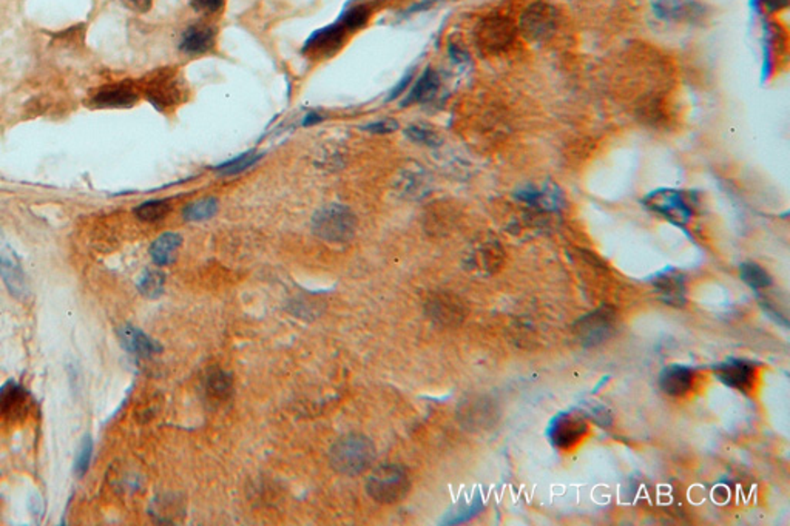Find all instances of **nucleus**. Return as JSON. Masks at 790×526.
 I'll use <instances>...</instances> for the list:
<instances>
[{
  "label": "nucleus",
  "mask_w": 790,
  "mask_h": 526,
  "mask_svg": "<svg viewBox=\"0 0 790 526\" xmlns=\"http://www.w3.org/2000/svg\"><path fill=\"white\" fill-rule=\"evenodd\" d=\"M377 451L371 440L362 433H347L336 440L329 451V463L343 475L356 477L369 470Z\"/></svg>",
  "instance_id": "f257e3e1"
},
{
  "label": "nucleus",
  "mask_w": 790,
  "mask_h": 526,
  "mask_svg": "<svg viewBox=\"0 0 790 526\" xmlns=\"http://www.w3.org/2000/svg\"><path fill=\"white\" fill-rule=\"evenodd\" d=\"M411 490L408 471L400 464H382L367 477L366 492L380 505H395Z\"/></svg>",
  "instance_id": "f03ea898"
},
{
  "label": "nucleus",
  "mask_w": 790,
  "mask_h": 526,
  "mask_svg": "<svg viewBox=\"0 0 790 526\" xmlns=\"http://www.w3.org/2000/svg\"><path fill=\"white\" fill-rule=\"evenodd\" d=\"M312 229L326 243H347L356 235V218L349 207L329 204L314 215Z\"/></svg>",
  "instance_id": "7ed1b4c3"
},
{
  "label": "nucleus",
  "mask_w": 790,
  "mask_h": 526,
  "mask_svg": "<svg viewBox=\"0 0 790 526\" xmlns=\"http://www.w3.org/2000/svg\"><path fill=\"white\" fill-rule=\"evenodd\" d=\"M0 277L4 279L11 295L16 298L24 299L28 297V281L25 272L22 268L21 261L16 253L6 243L4 237H0Z\"/></svg>",
  "instance_id": "20e7f679"
},
{
  "label": "nucleus",
  "mask_w": 790,
  "mask_h": 526,
  "mask_svg": "<svg viewBox=\"0 0 790 526\" xmlns=\"http://www.w3.org/2000/svg\"><path fill=\"white\" fill-rule=\"evenodd\" d=\"M556 28V11L547 4H534L521 19V30L530 41H545Z\"/></svg>",
  "instance_id": "39448f33"
},
{
  "label": "nucleus",
  "mask_w": 790,
  "mask_h": 526,
  "mask_svg": "<svg viewBox=\"0 0 790 526\" xmlns=\"http://www.w3.org/2000/svg\"><path fill=\"white\" fill-rule=\"evenodd\" d=\"M647 206L651 210L667 218L668 221L675 222L678 226H684L690 219V209L682 200L681 193L675 190H658L646 198Z\"/></svg>",
  "instance_id": "423d86ee"
},
{
  "label": "nucleus",
  "mask_w": 790,
  "mask_h": 526,
  "mask_svg": "<svg viewBox=\"0 0 790 526\" xmlns=\"http://www.w3.org/2000/svg\"><path fill=\"white\" fill-rule=\"evenodd\" d=\"M138 102L135 87L127 83H110L99 88L93 94L92 103L96 109H129Z\"/></svg>",
  "instance_id": "0eeeda50"
},
{
  "label": "nucleus",
  "mask_w": 790,
  "mask_h": 526,
  "mask_svg": "<svg viewBox=\"0 0 790 526\" xmlns=\"http://www.w3.org/2000/svg\"><path fill=\"white\" fill-rule=\"evenodd\" d=\"M30 408V395L19 383L8 382L0 387V420L16 422Z\"/></svg>",
  "instance_id": "6e6552de"
},
{
  "label": "nucleus",
  "mask_w": 790,
  "mask_h": 526,
  "mask_svg": "<svg viewBox=\"0 0 790 526\" xmlns=\"http://www.w3.org/2000/svg\"><path fill=\"white\" fill-rule=\"evenodd\" d=\"M514 30L512 24L502 17H490L482 22L479 28V44L491 53H497L506 48L512 41Z\"/></svg>",
  "instance_id": "1a4fd4ad"
},
{
  "label": "nucleus",
  "mask_w": 790,
  "mask_h": 526,
  "mask_svg": "<svg viewBox=\"0 0 790 526\" xmlns=\"http://www.w3.org/2000/svg\"><path fill=\"white\" fill-rule=\"evenodd\" d=\"M613 323H615V317L610 310H598L584 320L579 321V338L584 345H598L611 334Z\"/></svg>",
  "instance_id": "9d476101"
},
{
  "label": "nucleus",
  "mask_w": 790,
  "mask_h": 526,
  "mask_svg": "<svg viewBox=\"0 0 790 526\" xmlns=\"http://www.w3.org/2000/svg\"><path fill=\"white\" fill-rule=\"evenodd\" d=\"M424 309L429 318L437 325H457L463 318V307L450 295L437 294L429 297Z\"/></svg>",
  "instance_id": "9b49d317"
},
{
  "label": "nucleus",
  "mask_w": 790,
  "mask_h": 526,
  "mask_svg": "<svg viewBox=\"0 0 790 526\" xmlns=\"http://www.w3.org/2000/svg\"><path fill=\"white\" fill-rule=\"evenodd\" d=\"M217 44V33L210 25L197 24L187 28L182 33L180 50L189 56H201L206 53L212 52Z\"/></svg>",
  "instance_id": "f8f14e48"
},
{
  "label": "nucleus",
  "mask_w": 790,
  "mask_h": 526,
  "mask_svg": "<svg viewBox=\"0 0 790 526\" xmlns=\"http://www.w3.org/2000/svg\"><path fill=\"white\" fill-rule=\"evenodd\" d=\"M428 175L426 171L420 169L419 165L406 167L400 171V175L395 180V190L404 198L424 197L428 191Z\"/></svg>",
  "instance_id": "ddd939ff"
},
{
  "label": "nucleus",
  "mask_w": 790,
  "mask_h": 526,
  "mask_svg": "<svg viewBox=\"0 0 790 526\" xmlns=\"http://www.w3.org/2000/svg\"><path fill=\"white\" fill-rule=\"evenodd\" d=\"M119 338L125 351L132 352L135 356H151L160 352V346L156 345L151 336H145L144 332H141L133 326H122L119 330Z\"/></svg>",
  "instance_id": "4468645a"
},
{
  "label": "nucleus",
  "mask_w": 790,
  "mask_h": 526,
  "mask_svg": "<svg viewBox=\"0 0 790 526\" xmlns=\"http://www.w3.org/2000/svg\"><path fill=\"white\" fill-rule=\"evenodd\" d=\"M717 375L727 386L736 387V389H747V387L752 386L754 367L750 366L749 363L734 360V362L721 365L717 369Z\"/></svg>",
  "instance_id": "2eb2a0df"
},
{
  "label": "nucleus",
  "mask_w": 790,
  "mask_h": 526,
  "mask_svg": "<svg viewBox=\"0 0 790 526\" xmlns=\"http://www.w3.org/2000/svg\"><path fill=\"white\" fill-rule=\"evenodd\" d=\"M651 8L662 21H682L692 17L697 5L695 0H651Z\"/></svg>",
  "instance_id": "dca6fc26"
},
{
  "label": "nucleus",
  "mask_w": 790,
  "mask_h": 526,
  "mask_svg": "<svg viewBox=\"0 0 790 526\" xmlns=\"http://www.w3.org/2000/svg\"><path fill=\"white\" fill-rule=\"evenodd\" d=\"M693 375L688 367L668 366L664 369L659 378V385L664 393L673 397H679L688 393L692 386Z\"/></svg>",
  "instance_id": "f3484780"
},
{
  "label": "nucleus",
  "mask_w": 790,
  "mask_h": 526,
  "mask_svg": "<svg viewBox=\"0 0 790 526\" xmlns=\"http://www.w3.org/2000/svg\"><path fill=\"white\" fill-rule=\"evenodd\" d=\"M585 433V422L574 415H563L554 422V443L561 448H569Z\"/></svg>",
  "instance_id": "a211bd4d"
},
{
  "label": "nucleus",
  "mask_w": 790,
  "mask_h": 526,
  "mask_svg": "<svg viewBox=\"0 0 790 526\" xmlns=\"http://www.w3.org/2000/svg\"><path fill=\"white\" fill-rule=\"evenodd\" d=\"M345 34H346V28L341 25L340 22H336L334 25L326 26L320 32L314 33L309 41H307V44H306V50L329 52L332 48H336L340 45Z\"/></svg>",
  "instance_id": "6ab92c4d"
},
{
  "label": "nucleus",
  "mask_w": 790,
  "mask_h": 526,
  "mask_svg": "<svg viewBox=\"0 0 790 526\" xmlns=\"http://www.w3.org/2000/svg\"><path fill=\"white\" fill-rule=\"evenodd\" d=\"M182 238L178 233H164L151 244V259L158 266H167L175 259L178 248H181Z\"/></svg>",
  "instance_id": "aec40b11"
},
{
  "label": "nucleus",
  "mask_w": 790,
  "mask_h": 526,
  "mask_svg": "<svg viewBox=\"0 0 790 526\" xmlns=\"http://www.w3.org/2000/svg\"><path fill=\"white\" fill-rule=\"evenodd\" d=\"M439 74L433 68H428L422 74V78L415 83L413 90H411V93H409L408 99L405 102H406V105L413 102H428V101L434 98L437 92H439Z\"/></svg>",
  "instance_id": "412c9836"
},
{
  "label": "nucleus",
  "mask_w": 790,
  "mask_h": 526,
  "mask_svg": "<svg viewBox=\"0 0 790 526\" xmlns=\"http://www.w3.org/2000/svg\"><path fill=\"white\" fill-rule=\"evenodd\" d=\"M233 382L230 374L215 369L207 375L206 391L213 400H226L232 394Z\"/></svg>",
  "instance_id": "4be33fe9"
},
{
  "label": "nucleus",
  "mask_w": 790,
  "mask_h": 526,
  "mask_svg": "<svg viewBox=\"0 0 790 526\" xmlns=\"http://www.w3.org/2000/svg\"><path fill=\"white\" fill-rule=\"evenodd\" d=\"M164 281H166V278H164L162 272L155 270V268H149V270H145L144 274L141 275L140 281H138V289L147 298H158L162 294V290H164Z\"/></svg>",
  "instance_id": "5701e85b"
},
{
  "label": "nucleus",
  "mask_w": 790,
  "mask_h": 526,
  "mask_svg": "<svg viewBox=\"0 0 790 526\" xmlns=\"http://www.w3.org/2000/svg\"><path fill=\"white\" fill-rule=\"evenodd\" d=\"M169 212H171V204L164 200L142 202L135 209L136 218L144 222L160 221L162 218H166Z\"/></svg>",
  "instance_id": "b1692460"
},
{
  "label": "nucleus",
  "mask_w": 790,
  "mask_h": 526,
  "mask_svg": "<svg viewBox=\"0 0 790 526\" xmlns=\"http://www.w3.org/2000/svg\"><path fill=\"white\" fill-rule=\"evenodd\" d=\"M218 210V201L215 198H206L191 202L184 209V218L187 221H206L212 218Z\"/></svg>",
  "instance_id": "393cba45"
},
{
  "label": "nucleus",
  "mask_w": 790,
  "mask_h": 526,
  "mask_svg": "<svg viewBox=\"0 0 790 526\" xmlns=\"http://www.w3.org/2000/svg\"><path fill=\"white\" fill-rule=\"evenodd\" d=\"M739 272H741V278L754 289H765L770 284L769 274L766 272L765 268H759L758 264H741Z\"/></svg>",
  "instance_id": "a878e982"
},
{
  "label": "nucleus",
  "mask_w": 790,
  "mask_h": 526,
  "mask_svg": "<svg viewBox=\"0 0 790 526\" xmlns=\"http://www.w3.org/2000/svg\"><path fill=\"white\" fill-rule=\"evenodd\" d=\"M371 16V10L366 5H354L343 13L340 24L346 28V32H354L362 28Z\"/></svg>",
  "instance_id": "bb28decb"
},
{
  "label": "nucleus",
  "mask_w": 790,
  "mask_h": 526,
  "mask_svg": "<svg viewBox=\"0 0 790 526\" xmlns=\"http://www.w3.org/2000/svg\"><path fill=\"white\" fill-rule=\"evenodd\" d=\"M258 160L259 155L253 153V151H249V153H244L243 156H238L235 160L229 161L226 164L219 165L218 170L221 171L222 175H233V173L248 170L249 167H252Z\"/></svg>",
  "instance_id": "cd10ccee"
},
{
  "label": "nucleus",
  "mask_w": 790,
  "mask_h": 526,
  "mask_svg": "<svg viewBox=\"0 0 790 526\" xmlns=\"http://www.w3.org/2000/svg\"><path fill=\"white\" fill-rule=\"evenodd\" d=\"M92 454H93V442L88 435H85L81 449H79L78 459L74 462V474L78 475L79 479L87 474L90 462H92Z\"/></svg>",
  "instance_id": "c85d7f7f"
},
{
  "label": "nucleus",
  "mask_w": 790,
  "mask_h": 526,
  "mask_svg": "<svg viewBox=\"0 0 790 526\" xmlns=\"http://www.w3.org/2000/svg\"><path fill=\"white\" fill-rule=\"evenodd\" d=\"M405 134L413 142H420V144L437 145L440 142L439 136L433 130L417 127V125L408 127V129L405 130Z\"/></svg>",
  "instance_id": "c756f323"
},
{
  "label": "nucleus",
  "mask_w": 790,
  "mask_h": 526,
  "mask_svg": "<svg viewBox=\"0 0 790 526\" xmlns=\"http://www.w3.org/2000/svg\"><path fill=\"white\" fill-rule=\"evenodd\" d=\"M191 6L195 11L206 15V16H213L224 10L226 0H190Z\"/></svg>",
  "instance_id": "7c9ffc66"
},
{
  "label": "nucleus",
  "mask_w": 790,
  "mask_h": 526,
  "mask_svg": "<svg viewBox=\"0 0 790 526\" xmlns=\"http://www.w3.org/2000/svg\"><path fill=\"white\" fill-rule=\"evenodd\" d=\"M658 287L668 299H672V297L678 298L682 294V284L677 277H662L661 281L658 283Z\"/></svg>",
  "instance_id": "2f4dec72"
},
{
  "label": "nucleus",
  "mask_w": 790,
  "mask_h": 526,
  "mask_svg": "<svg viewBox=\"0 0 790 526\" xmlns=\"http://www.w3.org/2000/svg\"><path fill=\"white\" fill-rule=\"evenodd\" d=\"M119 2L125 8H129L133 13H140V15H144L147 11H151V5H153V0H119Z\"/></svg>",
  "instance_id": "473e14b6"
},
{
  "label": "nucleus",
  "mask_w": 790,
  "mask_h": 526,
  "mask_svg": "<svg viewBox=\"0 0 790 526\" xmlns=\"http://www.w3.org/2000/svg\"><path fill=\"white\" fill-rule=\"evenodd\" d=\"M397 129L398 124L393 119H385V121H378V122H374V124L366 125L367 132H372V133H391V132Z\"/></svg>",
  "instance_id": "72a5a7b5"
},
{
  "label": "nucleus",
  "mask_w": 790,
  "mask_h": 526,
  "mask_svg": "<svg viewBox=\"0 0 790 526\" xmlns=\"http://www.w3.org/2000/svg\"><path fill=\"white\" fill-rule=\"evenodd\" d=\"M409 83H411V74H408V76H405L404 81L398 83L397 87L394 88L393 94L389 96V99L397 98L398 94L404 92L405 88H406V85H408Z\"/></svg>",
  "instance_id": "f704fd0d"
},
{
  "label": "nucleus",
  "mask_w": 790,
  "mask_h": 526,
  "mask_svg": "<svg viewBox=\"0 0 790 526\" xmlns=\"http://www.w3.org/2000/svg\"><path fill=\"white\" fill-rule=\"evenodd\" d=\"M450 53L451 56H453V59H454V61H457V63H463V61H466V53L462 52L459 47H455V45H451Z\"/></svg>",
  "instance_id": "c9c22d12"
},
{
  "label": "nucleus",
  "mask_w": 790,
  "mask_h": 526,
  "mask_svg": "<svg viewBox=\"0 0 790 526\" xmlns=\"http://www.w3.org/2000/svg\"><path fill=\"white\" fill-rule=\"evenodd\" d=\"M320 119L321 118L320 116H318V114H309V116H307V119H306L305 125L317 124V122H318Z\"/></svg>",
  "instance_id": "e433bc0d"
}]
</instances>
